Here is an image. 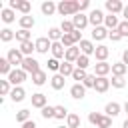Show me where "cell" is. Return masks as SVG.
Wrapping results in <instances>:
<instances>
[{"label": "cell", "mask_w": 128, "mask_h": 128, "mask_svg": "<svg viewBox=\"0 0 128 128\" xmlns=\"http://www.w3.org/2000/svg\"><path fill=\"white\" fill-rule=\"evenodd\" d=\"M62 36H64V32L60 30V26H50V28H48V38H50L52 42H60Z\"/></svg>", "instance_id": "4316f807"}, {"label": "cell", "mask_w": 128, "mask_h": 128, "mask_svg": "<svg viewBox=\"0 0 128 128\" xmlns=\"http://www.w3.org/2000/svg\"><path fill=\"white\" fill-rule=\"evenodd\" d=\"M96 128H112V118L104 114V116H102V120L98 122V126H96Z\"/></svg>", "instance_id": "c3c4849f"}, {"label": "cell", "mask_w": 128, "mask_h": 128, "mask_svg": "<svg viewBox=\"0 0 128 128\" xmlns=\"http://www.w3.org/2000/svg\"><path fill=\"white\" fill-rule=\"evenodd\" d=\"M94 56H96V60H98V62H106V60H108V56H110V48H108L106 44H98V46H96Z\"/></svg>", "instance_id": "e0dca14e"}, {"label": "cell", "mask_w": 128, "mask_h": 128, "mask_svg": "<svg viewBox=\"0 0 128 128\" xmlns=\"http://www.w3.org/2000/svg\"><path fill=\"white\" fill-rule=\"evenodd\" d=\"M28 78V74L22 70V68H14L10 74H8V82L12 84V86H22V82Z\"/></svg>", "instance_id": "8992f818"}, {"label": "cell", "mask_w": 128, "mask_h": 128, "mask_svg": "<svg viewBox=\"0 0 128 128\" xmlns=\"http://www.w3.org/2000/svg\"><path fill=\"white\" fill-rule=\"evenodd\" d=\"M12 70H14V66L8 62V58H6V56H4V58H0V74L8 78V74H10Z\"/></svg>", "instance_id": "4dcf8cb0"}, {"label": "cell", "mask_w": 128, "mask_h": 128, "mask_svg": "<svg viewBox=\"0 0 128 128\" xmlns=\"http://www.w3.org/2000/svg\"><path fill=\"white\" fill-rule=\"evenodd\" d=\"M88 8H90V0H82L80 2V12L84 14V10H88Z\"/></svg>", "instance_id": "f907efd6"}, {"label": "cell", "mask_w": 128, "mask_h": 128, "mask_svg": "<svg viewBox=\"0 0 128 128\" xmlns=\"http://www.w3.org/2000/svg\"><path fill=\"white\" fill-rule=\"evenodd\" d=\"M108 38H110L112 42H120V40H122V36H120V32H118V30H110Z\"/></svg>", "instance_id": "681fc988"}, {"label": "cell", "mask_w": 128, "mask_h": 128, "mask_svg": "<svg viewBox=\"0 0 128 128\" xmlns=\"http://www.w3.org/2000/svg\"><path fill=\"white\" fill-rule=\"evenodd\" d=\"M122 38H128V20H120V26L116 28Z\"/></svg>", "instance_id": "7dc6e473"}, {"label": "cell", "mask_w": 128, "mask_h": 128, "mask_svg": "<svg viewBox=\"0 0 128 128\" xmlns=\"http://www.w3.org/2000/svg\"><path fill=\"white\" fill-rule=\"evenodd\" d=\"M46 82H48V72L46 70H40V72L32 74V84L34 86H44Z\"/></svg>", "instance_id": "7402d4cb"}, {"label": "cell", "mask_w": 128, "mask_h": 128, "mask_svg": "<svg viewBox=\"0 0 128 128\" xmlns=\"http://www.w3.org/2000/svg\"><path fill=\"white\" fill-rule=\"evenodd\" d=\"M46 66H48V70H50V72L58 74V72H60V66H62V62H60V60H56V58H48Z\"/></svg>", "instance_id": "d590c367"}, {"label": "cell", "mask_w": 128, "mask_h": 128, "mask_svg": "<svg viewBox=\"0 0 128 128\" xmlns=\"http://www.w3.org/2000/svg\"><path fill=\"white\" fill-rule=\"evenodd\" d=\"M16 40L22 44V42H28V40H32L30 38V30H24V28H20L18 32H16Z\"/></svg>", "instance_id": "ab89813d"}, {"label": "cell", "mask_w": 128, "mask_h": 128, "mask_svg": "<svg viewBox=\"0 0 128 128\" xmlns=\"http://www.w3.org/2000/svg\"><path fill=\"white\" fill-rule=\"evenodd\" d=\"M126 4H122V0H106L104 2V8L108 10V14H114V16H122V10H124Z\"/></svg>", "instance_id": "52a82bcc"}, {"label": "cell", "mask_w": 128, "mask_h": 128, "mask_svg": "<svg viewBox=\"0 0 128 128\" xmlns=\"http://www.w3.org/2000/svg\"><path fill=\"white\" fill-rule=\"evenodd\" d=\"M0 20H2L4 24H12V22L16 20V12H14L12 8H2V10H0Z\"/></svg>", "instance_id": "44dd1931"}, {"label": "cell", "mask_w": 128, "mask_h": 128, "mask_svg": "<svg viewBox=\"0 0 128 128\" xmlns=\"http://www.w3.org/2000/svg\"><path fill=\"white\" fill-rule=\"evenodd\" d=\"M110 84H112V88H118V90H122V88L126 86V78H124V76H112Z\"/></svg>", "instance_id": "f35d334b"}, {"label": "cell", "mask_w": 128, "mask_h": 128, "mask_svg": "<svg viewBox=\"0 0 128 128\" xmlns=\"http://www.w3.org/2000/svg\"><path fill=\"white\" fill-rule=\"evenodd\" d=\"M28 120H32V118H30V110H28V108H22V110H18V112H16V122H18L20 126H22L24 122H28Z\"/></svg>", "instance_id": "836d02e7"}, {"label": "cell", "mask_w": 128, "mask_h": 128, "mask_svg": "<svg viewBox=\"0 0 128 128\" xmlns=\"http://www.w3.org/2000/svg\"><path fill=\"white\" fill-rule=\"evenodd\" d=\"M120 112H122V106H120L118 102H108V104L104 106V114L110 116V118H116Z\"/></svg>", "instance_id": "d6986e66"}, {"label": "cell", "mask_w": 128, "mask_h": 128, "mask_svg": "<svg viewBox=\"0 0 128 128\" xmlns=\"http://www.w3.org/2000/svg\"><path fill=\"white\" fill-rule=\"evenodd\" d=\"M20 68H22V70H24V72H26V74H30V76H32V74H36V72H40V70H42V68H40V62H38V60H36V58H34V56H26V58H24V62H22V66H20Z\"/></svg>", "instance_id": "277c9868"}, {"label": "cell", "mask_w": 128, "mask_h": 128, "mask_svg": "<svg viewBox=\"0 0 128 128\" xmlns=\"http://www.w3.org/2000/svg\"><path fill=\"white\" fill-rule=\"evenodd\" d=\"M82 56V52H80V46L76 44V46H72V48H68L66 50V56H64V60L66 62H72V64H76V60Z\"/></svg>", "instance_id": "2e32d148"}, {"label": "cell", "mask_w": 128, "mask_h": 128, "mask_svg": "<svg viewBox=\"0 0 128 128\" xmlns=\"http://www.w3.org/2000/svg\"><path fill=\"white\" fill-rule=\"evenodd\" d=\"M22 128H38V126H36V122H34V120H28V122H24V124H22Z\"/></svg>", "instance_id": "816d5d0a"}, {"label": "cell", "mask_w": 128, "mask_h": 128, "mask_svg": "<svg viewBox=\"0 0 128 128\" xmlns=\"http://www.w3.org/2000/svg\"><path fill=\"white\" fill-rule=\"evenodd\" d=\"M122 16H124V20H128V4L124 6V10H122Z\"/></svg>", "instance_id": "db71d44e"}, {"label": "cell", "mask_w": 128, "mask_h": 128, "mask_svg": "<svg viewBox=\"0 0 128 128\" xmlns=\"http://www.w3.org/2000/svg\"><path fill=\"white\" fill-rule=\"evenodd\" d=\"M104 26H106L108 30H116V28L120 26L118 16H114V14H106V18H104Z\"/></svg>", "instance_id": "484cf974"}, {"label": "cell", "mask_w": 128, "mask_h": 128, "mask_svg": "<svg viewBox=\"0 0 128 128\" xmlns=\"http://www.w3.org/2000/svg\"><path fill=\"white\" fill-rule=\"evenodd\" d=\"M86 76H88V72H86V70H82V68H76V70H74V74H72V80H76L78 84H82V82L86 80Z\"/></svg>", "instance_id": "74e56055"}, {"label": "cell", "mask_w": 128, "mask_h": 128, "mask_svg": "<svg viewBox=\"0 0 128 128\" xmlns=\"http://www.w3.org/2000/svg\"><path fill=\"white\" fill-rule=\"evenodd\" d=\"M18 24H20V28H24V30H32L34 28V24H36V20H34V16H20L18 18Z\"/></svg>", "instance_id": "cb8c5ba5"}, {"label": "cell", "mask_w": 128, "mask_h": 128, "mask_svg": "<svg viewBox=\"0 0 128 128\" xmlns=\"http://www.w3.org/2000/svg\"><path fill=\"white\" fill-rule=\"evenodd\" d=\"M40 114H42V118H44V120L54 118V106H44V108L40 110Z\"/></svg>", "instance_id": "bcb514c9"}, {"label": "cell", "mask_w": 128, "mask_h": 128, "mask_svg": "<svg viewBox=\"0 0 128 128\" xmlns=\"http://www.w3.org/2000/svg\"><path fill=\"white\" fill-rule=\"evenodd\" d=\"M52 58H56V60H64V56H66V48L62 46V42H52Z\"/></svg>", "instance_id": "ffe728a7"}, {"label": "cell", "mask_w": 128, "mask_h": 128, "mask_svg": "<svg viewBox=\"0 0 128 128\" xmlns=\"http://www.w3.org/2000/svg\"><path fill=\"white\" fill-rule=\"evenodd\" d=\"M110 34V30L106 26H98V28H92V42H102L106 40Z\"/></svg>", "instance_id": "7c38bea8"}, {"label": "cell", "mask_w": 128, "mask_h": 128, "mask_svg": "<svg viewBox=\"0 0 128 128\" xmlns=\"http://www.w3.org/2000/svg\"><path fill=\"white\" fill-rule=\"evenodd\" d=\"M88 66H90V56H84V54H82V56L76 60V68H82V70H86Z\"/></svg>", "instance_id": "ee69618b"}, {"label": "cell", "mask_w": 128, "mask_h": 128, "mask_svg": "<svg viewBox=\"0 0 128 128\" xmlns=\"http://www.w3.org/2000/svg\"><path fill=\"white\" fill-rule=\"evenodd\" d=\"M6 58H8V62H10L14 68H20L22 62H24V54L20 52V48H10L8 54H6Z\"/></svg>", "instance_id": "5b68a950"}, {"label": "cell", "mask_w": 128, "mask_h": 128, "mask_svg": "<svg viewBox=\"0 0 128 128\" xmlns=\"http://www.w3.org/2000/svg\"><path fill=\"white\" fill-rule=\"evenodd\" d=\"M104 18H106V14H104V10H100V8H92V10L88 12V20H90V26H92V28L104 26Z\"/></svg>", "instance_id": "3957f363"}, {"label": "cell", "mask_w": 128, "mask_h": 128, "mask_svg": "<svg viewBox=\"0 0 128 128\" xmlns=\"http://www.w3.org/2000/svg\"><path fill=\"white\" fill-rule=\"evenodd\" d=\"M70 96H72L74 100H82V98L86 96V88H84V84L74 82V84L70 86Z\"/></svg>", "instance_id": "5bb4252c"}, {"label": "cell", "mask_w": 128, "mask_h": 128, "mask_svg": "<svg viewBox=\"0 0 128 128\" xmlns=\"http://www.w3.org/2000/svg\"><path fill=\"white\" fill-rule=\"evenodd\" d=\"M20 52L24 54V58H26V56H32V52H36V44H34L32 40L22 42V44H20Z\"/></svg>", "instance_id": "f546056e"}, {"label": "cell", "mask_w": 128, "mask_h": 128, "mask_svg": "<svg viewBox=\"0 0 128 128\" xmlns=\"http://www.w3.org/2000/svg\"><path fill=\"white\" fill-rule=\"evenodd\" d=\"M122 110H124V112H126V114H128V100H126V102H124V104H122Z\"/></svg>", "instance_id": "11a10c76"}, {"label": "cell", "mask_w": 128, "mask_h": 128, "mask_svg": "<svg viewBox=\"0 0 128 128\" xmlns=\"http://www.w3.org/2000/svg\"><path fill=\"white\" fill-rule=\"evenodd\" d=\"M34 44H36V52H38V54H48V50H52V40H50L48 36L36 38Z\"/></svg>", "instance_id": "ba28073f"}, {"label": "cell", "mask_w": 128, "mask_h": 128, "mask_svg": "<svg viewBox=\"0 0 128 128\" xmlns=\"http://www.w3.org/2000/svg\"><path fill=\"white\" fill-rule=\"evenodd\" d=\"M40 10H42L44 16H52L54 12H58V4L52 2V0H44V2L40 4Z\"/></svg>", "instance_id": "9a60e30c"}, {"label": "cell", "mask_w": 128, "mask_h": 128, "mask_svg": "<svg viewBox=\"0 0 128 128\" xmlns=\"http://www.w3.org/2000/svg\"><path fill=\"white\" fill-rule=\"evenodd\" d=\"M110 86H112V84H110V78H108V76H96V86H94V90H96L98 94L108 92Z\"/></svg>", "instance_id": "30bf717a"}, {"label": "cell", "mask_w": 128, "mask_h": 128, "mask_svg": "<svg viewBox=\"0 0 128 128\" xmlns=\"http://www.w3.org/2000/svg\"><path fill=\"white\" fill-rule=\"evenodd\" d=\"M24 98H26V90H24L22 86H14L12 92H10V100H12V102H22Z\"/></svg>", "instance_id": "603a6c76"}, {"label": "cell", "mask_w": 128, "mask_h": 128, "mask_svg": "<svg viewBox=\"0 0 128 128\" xmlns=\"http://www.w3.org/2000/svg\"><path fill=\"white\" fill-rule=\"evenodd\" d=\"M60 42H62V46H64L66 50H68V48H72V46H76V42H74V38H72V34H64Z\"/></svg>", "instance_id": "7bdbcfd3"}, {"label": "cell", "mask_w": 128, "mask_h": 128, "mask_svg": "<svg viewBox=\"0 0 128 128\" xmlns=\"http://www.w3.org/2000/svg\"><path fill=\"white\" fill-rule=\"evenodd\" d=\"M78 46H80V52H82L84 56H94V52H96V44H94L92 40H86V38H84Z\"/></svg>", "instance_id": "4fadbf2b"}, {"label": "cell", "mask_w": 128, "mask_h": 128, "mask_svg": "<svg viewBox=\"0 0 128 128\" xmlns=\"http://www.w3.org/2000/svg\"><path fill=\"white\" fill-rule=\"evenodd\" d=\"M58 128H68V126H58Z\"/></svg>", "instance_id": "6f0895ef"}, {"label": "cell", "mask_w": 128, "mask_h": 128, "mask_svg": "<svg viewBox=\"0 0 128 128\" xmlns=\"http://www.w3.org/2000/svg\"><path fill=\"white\" fill-rule=\"evenodd\" d=\"M122 128H128V118H126V120L122 122Z\"/></svg>", "instance_id": "9f6ffc18"}, {"label": "cell", "mask_w": 128, "mask_h": 128, "mask_svg": "<svg viewBox=\"0 0 128 128\" xmlns=\"http://www.w3.org/2000/svg\"><path fill=\"white\" fill-rule=\"evenodd\" d=\"M60 30L64 32V34H72L76 28H74V24H72V20H62V24H60Z\"/></svg>", "instance_id": "60d3db41"}, {"label": "cell", "mask_w": 128, "mask_h": 128, "mask_svg": "<svg viewBox=\"0 0 128 128\" xmlns=\"http://www.w3.org/2000/svg\"><path fill=\"white\" fill-rule=\"evenodd\" d=\"M68 108L66 106H62V104H58V106H54V118L56 120H66L68 118Z\"/></svg>", "instance_id": "1f68e13d"}, {"label": "cell", "mask_w": 128, "mask_h": 128, "mask_svg": "<svg viewBox=\"0 0 128 128\" xmlns=\"http://www.w3.org/2000/svg\"><path fill=\"white\" fill-rule=\"evenodd\" d=\"M74 70H76V64L62 60V66H60V72H58V74H62V76L66 78V76H72V74H74Z\"/></svg>", "instance_id": "83f0119b"}, {"label": "cell", "mask_w": 128, "mask_h": 128, "mask_svg": "<svg viewBox=\"0 0 128 128\" xmlns=\"http://www.w3.org/2000/svg\"><path fill=\"white\" fill-rule=\"evenodd\" d=\"M8 8H12L14 12H20L22 16H28L30 10H32V4L28 0H10L8 2Z\"/></svg>", "instance_id": "7a4b0ae2"}, {"label": "cell", "mask_w": 128, "mask_h": 128, "mask_svg": "<svg viewBox=\"0 0 128 128\" xmlns=\"http://www.w3.org/2000/svg\"><path fill=\"white\" fill-rule=\"evenodd\" d=\"M82 84H84V88H86V90H88V88H92V90H94V86H96V74H88V76H86V80H84Z\"/></svg>", "instance_id": "f6af8a7d"}, {"label": "cell", "mask_w": 128, "mask_h": 128, "mask_svg": "<svg viewBox=\"0 0 128 128\" xmlns=\"http://www.w3.org/2000/svg\"><path fill=\"white\" fill-rule=\"evenodd\" d=\"M122 62H124V64L128 66V48H126V50L122 52Z\"/></svg>", "instance_id": "f5cc1de1"}, {"label": "cell", "mask_w": 128, "mask_h": 128, "mask_svg": "<svg viewBox=\"0 0 128 128\" xmlns=\"http://www.w3.org/2000/svg\"><path fill=\"white\" fill-rule=\"evenodd\" d=\"M72 24H74V28H76V30H80V32H82V30H84V28L90 24V20H88V14H82V12H80V14L72 16Z\"/></svg>", "instance_id": "9c48e42d"}, {"label": "cell", "mask_w": 128, "mask_h": 128, "mask_svg": "<svg viewBox=\"0 0 128 128\" xmlns=\"http://www.w3.org/2000/svg\"><path fill=\"white\" fill-rule=\"evenodd\" d=\"M126 72H128V66L122 60L112 64V76H126Z\"/></svg>", "instance_id": "f1b7e54d"}, {"label": "cell", "mask_w": 128, "mask_h": 128, "mask_svg": "<svg viewBox=\"0 0 128 128\" xmlns=\"http://www.w3.org/2000/svg\"><path fill=\"white\" fill-rule=\"evenodd\" d=\"M44 106H48V96L42 94V92H34V94H32V108L42 110Z\"/></svg>", "instance_id": "8fae6325"}, {"label": "cell", "mask_w": 128, "mask_h": 128, "mask_svg": "<svg viewBox=\"0 0 128 128\" xmlns=\"http://www.w3.org/2000/svg\"><path fill=\"white\" fill-rule=\"evenodd\" d=\"M80 124H82V122H80V116L74 114V112H70L68 118H66V126H68V128H80Z\"/></svg>", "instance_id": "e575fe53"}, {"label": "cell", "mask_w": 128, "mask_h": 128, "mask_svg": "<svg viewBox=\"0 0 128 128\" xmlns=\"http://www.w3.org/2000/svg\"><path fill=\"white\" fill-rule=\"evenodd\" d=\"M50 86H52L54 90H62V88L66 86V78H64L62 74H54V76L50 78Z\"/></svg>", "instance_id": "d4e9b609"}, {"label": "cell", "mask_w": 128, "mask_h": 128, "mask_svg": "<svg viewBox=\"0 0 128 128\" xmlns=\"http://www.w3.org/2000/svg\"><path fill=\"white\" fill-rule=\"evenodd\" d=\"M58 14L60 16H76V14H80V2L78 0H60L58 2Z\"/></svg>", "instance_id": "6da1fadb"}, {"label": "cell", "mask_w": 128, "mask_h": 128, "mask_svg": "<svg viewBox=\"0 0 128 128\" xmlns=\"http://www.w3.org/2000/svg\"><path fill=\"white\" fill-rule=\"evenodd\" d=\"M14 38H16V32L12 28H2L0 30V40L2 42H12Z\"/></svg>", "instance_id": "d6a6232c"}, {"label": "cell", "mask_w": 128, "mask_h": 128, "mask_svg": "<svg viewBox=\"0 0 128 128\" xmlns=\"http://www.w3.org/2000/svg\"><path fill=\"white\" fill-rule=\"evenodd\" d=\"M112 72V64H108V62H96L94 64V74L96 76H108Z\"/></svg>", "instance_id": "ac0fdd59"}, {"label": "cell", "mask_w": 128, "mask_h": 128, "mask_svg": "<svg viewBox=\"0 0 128 128\" xmlns=\"http://www.w3.org/2000/svg\"><path fill=\"white\" fill-rule=\"evenodd\" d=\"M102 116H104L102 112H96V110H94V112H90V114H88V122H90L92 126H98V122L102 120Z\"/></svg>", "instance_id": "b9f144b4"}, {"label": "cell", "mask_w": 128, "mask_h": 128, "mask_svg": "<svg viewBox=\"0 0 128 128\" xmlns=\"http://www.w3.org/2000/svg\"><path fill=\"white\" fill-rule=\"evenodd\" d=\"M12 84L8 82V78H4V80H0V94L2 96H10V92H12Z\"/></svg>", "instance_id": "8d00e7d4"}]
</instances>
